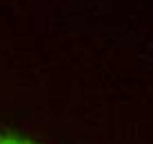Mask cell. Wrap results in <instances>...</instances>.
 Listing matches in <instances>:
<instances>
[{"instance_id": "6da1fadb", "label": "cell", "mask_w": 153, "mask_h": 144, "mask_svg": "<svg viewBox=\"0 0 153 144\" xmlns=\"http://www.w3.org/2000/svg\"><path fill=\"white\" fill-rule=\"evenodd\" d=\"M0 144H29V142L16 140V137H11V135H0Z\"/></svg>"}]
</instances>
